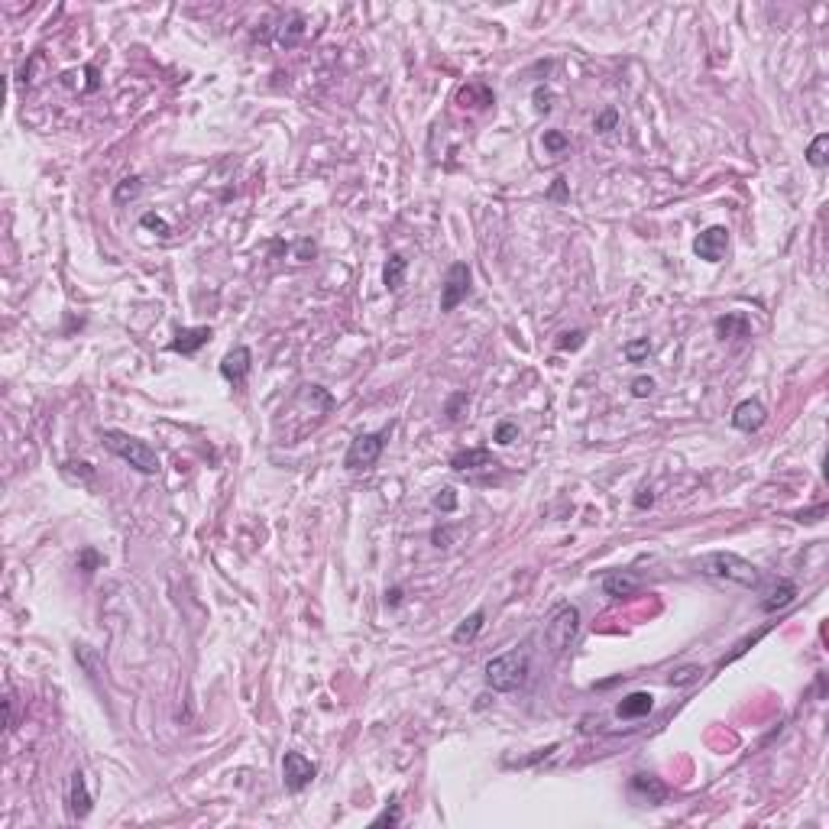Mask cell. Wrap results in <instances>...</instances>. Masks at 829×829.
<instances>
[{
  "mask_svg": "<svg viewBox=\"0 0 829 829\" xmlns=\"http://www.w3.org/2000/svg\"><path fill=\"white\" fill-rule=\"evenodd\" d=\"M693 567L700 570L709 580H719V584H732V586H745V590H755L761 586V570L752 561H745L742 554L736 551H709L700 554Z\"/></svg>",
  "mask_w": 829,
  "mask_h": 829,
  "instance_id": "obj_1",
  "label": "cell"
},
{
  "mask_svg": "<svg viewBox=\"0 0 829 829\" xmlns=\"http://www.w3.org/2000/svg\"><path fill=\"white\" fill-rule=\"evenodd\" d=\"M531 674V658L528 651H506V654H496V658L486 661L483 677H486V687L496 693H512V690H522L525 680Z\"/></svg>",
  "mask_w": 829,
  "mask_h": 829,
  "instance_id": "obj_2",
  "label": "cell"
},
{
  "mask_svg": "<svg viewBox=\"0 0 829 829\" xmlns=\"http://www.w3.org/2000/svg\"><path fill=\"white\" fill-rule=\"evenodd\" d=\"M100 441H104V447H108L110 453H117L120 460H127L133 470H139V473L156 476L162 470L159 453H156L153 447L146 444V441L133 438V434H127V431L108 428V431H100Z\"/></svg>",
  "mask_w": 829,
  "mask_h": 829,
  "instance_id": "obj_3",
  "label": "cell"
},
{
  "mask_svg": "<svg viewBox=\"0 0 829 829\" xmlns=\"http://www.w3.org/2000/svg\"><path fill=\"white\" fill-rule=\"evenodd\" d=\"M576 632H580V609L576 606H557L545 622V642L554 654H564L570 645L576 642Z\"/></svg>",
  "mask_w": 829,
  "mask_h": 829,
  "instance_id": "obj_4",
  "label": "cell"
},
{
  "mask_svg": "<svg viewBox=\"0 0 829 829\" xmlns=\"http://www.w3.org/2000/svg\"><path fill=\"white\" fill-rule=\"evenodd\" d=\"M385 434L389 431H369V434H356L347 447V457H344V467L347 470H369L373 463L383 457V447H385Z\"/></svg>",
  "mask_w": 829,
  "mask_h": 829,
  "instance_id": "obj_5",
  "label": "cell"
},
{
  "mask_svg": "<svg viewBox=\"0 0 829 829\" xmlns=\"http://www.w3.org/2000/svg\"><path fill=\"white\" fill-rule=\"evenodd\" d=\"M318 777V765L308 755L301 752H285L282 758V781H285V791L301 794L308 784Z\"/></svg>",
  "mask_w": 829,
  "mask_h": 829,
  "instance_id": "obj_6",
  "label": "cell"
},
{
  "mask_svg": "<svg viewBox=\"0 0 829 829\" xmlns=\"http://www.w3.org/2000/svg\"><path fill=\"white\" fill-rule=\"evenodd\" d=\"M470 282H473V272H470L467 262H453L447 269L444 285H441V311H453L463 298L470 295Z\"/></svg>",
  "mask_w": 829,
  "mask_h": 829,
  "instance_id": "obj_7",
  "label": "cell"
},
{
  "mask_svg": "<svg viewBox=\"0 0 829 829\" xmlns=\"http://www.w3.org/2000/svg\"><path fill=\"white\" fill-rule=\"evenodd\" d=\"M693 253H697L703 262H719L722 256L729 253V231H726L722 224L707 227V231L693 240Z\"/></svg>",
  "mask_w": 829,
  "mask_h": 829,
  "instance_id": "obj_8",
  "label": "cell"
},
{
  "mask_svg": "<svg viewBox=\"0 0 829 829\" xmlns=\"http://www.w3.org/2000/svg\"><path fill=\"white\" fill-rule=\"evenodd\" d=\"M765 422H768V408L761 405L758 399H745V402H738V405L732 408V428L736 431L752 434V431H758Z\"/></svg>",
  "mask_w": 829,
  "mask_h": 829,
  "instance_id": "obj_9",
  "label": "cell"
},
{
  "mask_svg": "<svg viewBox=\"0 0 829 829\" xmlns=\"http://www.w3.org/2000/svg\"><path fill=\"white\" fill-rule=\"evenodd\" d=\"M250 366H253V354H250V347H233V350H227L224 360H221V376L227 379V383H233V385H243Z\"/></svg>",
  "mask_w": 829,
  "mask_h": 829,
  "instance_id": "obj_10",
  "label": "cell"
},
{
  "mask_svg": "<svg viewBox=\"0 0 829 829\" xmlns=\"http://www.w3.org/2000/svg\"><path fill=\"white\" fill-rule=\"evenodd\" d=\"M211 337H214L211 327H182V330H175V340L169 344V350L172 354H182V356H195Z\"/></svg>",
  "mask_w": 829,
  "mask_h": 829,
  "instance_id": "obj_11",
  "label": "cell"
},
{
  "mask_svg": "<svg viewBox=\"0 0 829 829\" xmlns=\"http://www.w3.org/2000/svg\"><path fill=\"white\" fill-rule=\"evenodd\" d=\"M499 467L496 457H492L486 447H470V451H457L451 457V470L453 473H470V470H492Z\"/></svg>",
  "mask_w": 829,
  "mask_h": 829,
  "instance_id": "obj_12",
  "label": "cell"
},
{
  "mask_svg": "<svg viewBox=\"0 0 829 829\" xmlns=\"http://www.w3.org/2000/svg\"><path fill=\"white\" fill-rule=\"evenodd\" d=\"M629 791L632 794H642V797H645L651 806H658V804H664V800H668V784L658 781L654 775H642V771H638V775H632Z\"/></svg>",
  "mask_w": 829,
  "mask_h": 829,
  "instance_id": "obj_13",
  "label": "cell"
},
{
  "mask_svg": "<svg viewBox=\"0 0 829 829\" xmlns=\"http://www.w3.org/2000/svg\"><path fill=\"white\" fill-rule=\"evenodd\" d=\"M69 804H71V816L75 820H85L88 813H91V794H88V781H85V771H75L71 775V784H69Z\"/></svg>",
  "mask_w": 829,
  "mask_h": 829,
  "instance_id": "obj_14",
  "label": "cell"
},
{
  "mask_svg": "<svg viewBox=\"0 0 829 829\" xmlns=\"http://www.w3.org/2000/svg\"><path fill=\"white\" fill-rule=\"evenodd\" d=\"M654 709V697L648 690H635L629 693V697H622V703L615 707V716L619 719H642V716H648Z\"/></svg>",
  "mask_w": 829,
  "mask_h": 829,
  "instance_id": "obj_15",
  "label": "cell"
},
{
  "mask_svg": "<svg viewBox=\"0 0 829 829\" xmlns=\"http://www.w3.org/2000/svg\"><path fill=\"white\" fill-rule=\"evenodd\" d=\"M794 599H797V584H794V580H781V584L768 593V599H761V613H777V609L791 606Z\"/></svg>",
  "mask_w": 829,
  "mask_h": 829,
  "instance_id": "obj_16",
  "label": "cell"
},
{
  "mask_svg": "<svg viewBox=\"0 0 829 829\" xmlns=\"http://www.w3.org/2000/svg\"><path fill=\"white\" fill-rule=\"evenodd\" d=\"M603 593L613 599H629L638 593V580L632 574H609L606 580H603Z\"/></svg>",
  "mask_w": 829,
  "mask_h": 829,
  "instance_id": "obj_17",
  "label": "cell"
},
{
  "mask_svg": "<svg viewBox=\"0 0 829 829\" xmlns=\"http://www.w3.org/2000/svg\"><path fill=\"white\" fill-rule=\"evenodd\" d=\"M405 272H408V260L402 253H392L389 260H385V269H383V285L389 292H399L402 285H405Z\"/></svg>",
  "mask_w": 829,
  "mask_h": 829,
  "instance_id": "obj_18",
  "label": "cell"
},
{
  "mask_svg": "<svg viewBox=\"0 0 829 829\" xmlns=\"http://www.w3.org/2000/svg\"><path fill=\"white\" fill-rule=\"evenodd\" d=\"M716 334L722 340H732V337H748L752 334V324L745 315H722L716 318Z\"/></svg>",
  "mask_w": 829,
  "mask_h": 829,
  "instance_id": "obj_19",
  "label": "cell"
},
{
  "mask_svg": "<svg viewBox=\"0 0 829 829\" xmlns=\"http://www.w3.org/2000/svg\"><path fill=\"white\" fill-rule=\"evenodd\" d=\"M483 625H486V613L483 609H476V613H470L467 619L453 629V642H457V645H470V642L483 632Z\"/></svg>",
  "mask_w": 829,
  "mask_h": 829,
  "instance_id": "obj_20",
  "label": "cell"
},
{
  "mask_svg": "<svg viewBox=\"0 0 829 829\" xmlns=\"http://www.w3.org/2000/svg\"><path fill=\"white\" fill-rule=\"evenodd\" d=\"M139 192H143V178H139V175H127V178H120V182H117L114 201H117V204H127V201L139 198Z\"/></svg>",
  "mask_w": 829,
  "mask_h": 829,
  "instance_id": "obj_21",
  "label": "cell"
},
{
  "mask_svg": "<svg viewBox=\"0 0 829 829\" xmlns=\"http://www.w3.org/2000/svg\"><path fill=\"white\" fill-rule=\"evenodd\" d=\"M301 36H305V16L292 13L289 16V26L282 23V30H279V46H295Z\"/></svg>",
  "mask_w": 829,
  "mask_h": 829,
  "instance_id": "obj_22",
  "label": "cell"
},
{
  "mask_svg": "<svg viewBox=\"0 0 829 829\" xmlns=\"http://www.w3.org/2000/svg\"><path fill=\"white\" fill-rule=\"evenodd\" d=\"M460 100H463V108H489L496 98L489 94V88L470 85V88H463V91H460Z\"/></svg>",
  "mask_w": 829,
  "mask_h": 829,
  "instance_id": "obj_23",
  "label": "cell"
},
{
  "mask_svg": "<svg viewBox=\"0 0 829 829\" xmlns=\"http://www.w3.org/2000/svg\"><path fill=\"white\" fill-rule=\"evenodd\" d=\"M826 149H829V133H820V137L806 146V162L813 166V169H823L829 162V156H826Z\"/></svg>",
  "mask_w": 829,
  "mask_h": 829,
  "instance_id": "obj_24",
  "label": "cell"
},
{
  "mask_svg": "<svg viewBox=\"0 0 829 829\" xmlns=\"http://www.w3.org/2000/svg\"><path fill=\"white\" fill-rule=\"evenodd\" d=\"M622 354H625V360H629V363H642L645 356H651V340H648V337L629 340V344L622 347Z\"/></svg>",
  "mask_w": 829,
  "mask_h": 829,
  "instance_id": "obj_25",
  "label": "cell"
},
{
  "mask_svg": "<svg viewBox=\"0 0 829 829\" xmlns=\"http://www.w3.org/2000/svg\"><path fill=\"white\" fill-rule=\"evenodd\" d=\"M545 153H551V156H561V153H567L570 149V139L564 137L561 130H545Z\"/></svg>",
  "mask_w": 829,
  "mask_h": 829,
  "instance_id": "obj_26",
  "label": "cell"
},
{
  "mask_svg": "<svg viewBox=\"0 0 829 829\" xmlns=\"http://www.w3.org/2000/svg\"><path fill=\"white\" fill-rule=\"evenodd\" d=\"M139 227H146V231H156L159 237H172V224L166 221V217L153 214V211H146V214L139 217Z\"/></svg>",
  "mask_w": 829,
  "mask_h": 829,
  "instance_id": "obj_27",
  "label": "cell"
},
{
  "mask_svg": "<svg viewBox=\"0 0 829 829\" xmlns=\"http://www.w3.org/2000/svg\"><path fill=\"white\" fill-rule=\"evenodd\" d=\"M492 441H496V444H502V447L512 444V441H518V424H515V422H499V424H496V431H492Z\"/></svg>",
  "mask_w": 829,
  "mask_h": 829,
  "instance_id": "obj_28",
  "label": "cell"
},
{
  "mask_svg": "<svg viewBox=\"0 0 829 829\" xmlns=\"http://www.w3.org/2000/svg\"><path fill=\"white\" fill-rule=\"evenodd\" d=\"M399 823H402V810H399V804L392 800V804L385 806L383 813H379L376 820H373V829H383V826H399Z\"/></svg>",
  "mask_w": 829,
  "mask_h": 829,
  "instance_id": "obj_29",
  "label": "cell"
},
{
  "mask_svg": "<svg viewBox=\"0 0 829 829\" xmlns=\"http://www.w3.org/2000/svg\"><path fill=\"white\" fill-rule=\"evenodd\" d=\"M100 564H104V557H100L94 547H85V551L78 554V570H81V574H94Z\"/></svg>",
  "mask_w": 829,
  "mask_h": 829,
  "instance_id": "obj_30",
  "label": "cell"
},
{
  "mask_svg": "<svg viewBox=\"0 0 829 829\" xmlns=\"http://www.w3.org/2000/svg\"><path fill=\"white\" fill-rule=\"evenodd\" d=\"M700 674H703V668H697V664H687V668H677L674 674H671V683H674V687H687V683L700 680Z\"/></svg>",
  "mask_w": 829,
  "mask_h": 829,
  "instance_id": "obj_31",
  "label": "cell"
},
{
  "mask_svg": "<svg viewBox=\"0 0 829 829\" xmlns=\"http://www.w3.org/2000/svg\"><path fill=\"white\" fill-rule=\"evenodd\" d=\"M434 509H438V512H453V509H457V489H453V486H444V489L434 496Z\"/></svg>",
  "mask_w": 829,
  "mask_h": 829,
  "instance_id": "obj_32",
  "label": "cell"
},
{
  "mask_svg": "<svg viewBox=\"0 0 829 829\" xmlns=\"http://www.w3.org/2000/svg\"><path fill=\"white\" fill-rule=\"evenodd\" d=\"M584 340H586L584 330H567V334H561V337H557V344H554V347H557V350H580V347H584Z\"/></svg>",
  "mask_w": 829,
  "mask_h": 829,
  "instance_id": "obj_33",
  "label": "cell"
},
{
  "mask_svg": "<svg viewBox=\"0 0 829 829\" xmlns=\"http://www.w3.org/2000/svg\"><path fill=\"white\" fill-rule=\"evenodd\" d=\"M467 405H470V395H467V392H457V395H451V399H447L444 414L451 418V422H457V418H460V408H467Z\"/></svg>",
  "mask_w": 829,
  "mask_h": 829,
  "instance_id": "obj_34",
  "label": "cell"
},
{
  "mask_svg": "<svg viewBox=\"0 0 829 829\" xmlns=\"http://www.w3.org/2000/svg\"><path fill=\"white\" fill-rule=\"evenodd\" d=\"M615 123H619V110H603V114L593 120V127H596V133H609V130H615Z\"/></svg>",
  "mask_w": 829,
  "mask_h": 829,
  "instance_id": "obj_35",
  "label": "cell"
},
{
  "mask_svg": "<svg viewBox=\"0 0 829 829\" xmlns=\"http://www.w3.org/2000/svg\"><path fill=\"white\" fill-rule=\"evenodd\" d=\"M531 100H535V110H541V114H547V110L554 108V91H551V88H535V94H531Z\"/></svg>",
  "mask_w": 829,
  "mask_h": 829,
  "instance_id": "obj_36",
  "label": "cell"
},
{
  "mask_svg": "<svg viewBox=\"0 0 829 829\" xmlns=\"http://www.w3.org/2000/svg\"><path fill=\"white\" fill-rule=\"evenodd\" d=\"M654 392V379L651 376H638V379H632V395L635 399H648Z\"/></svg>",
  "mask_w": 829,
  "mask_h": 829,
  "instance_id": "obj_37",
  "label": "cell"
},
{
  "mask_svg": "<svg viewBox=\"0 0 829 829\" xmlns=\"http://www.w3.org/2000/svg\"><path fill=\"white\" fill-rule=\"evenodd\" d=\"M826 512H829V506H826V502H820V506H816V509H806V512H797V515H794V518H797V522H804V525H813V522H820V518H823V515H826Z\"/></svg>",
  "mask_w": 829,
  "mask_h": 829,
  "instance_id": "obj_38",
  "label": "cell"
},
{
  "mask_svg": "<svg viewBox=\"0 0 829 829\" xmlns=\"http://www.w3.org/2000/svg\"><path fill=\"white\" fill-rule=\"evenodd\" d=\"M315 253H318V246L311 243V240H298V246H295V260L308 262V260H315Z\"/></svg>",
  "mask_w": 829,
  "mask_h": 829,
  "instance_id": "obj_39",
  "label": "cell"
},
{
  "mask_svg": "<svg viewBox=\"0 0 829 829\" xmlns=\"http://www.w3.org/2000/svg\"><path fill=\"white\" fill-rule=\"evenodd\" d=\"M451 538H453L451 528H434V531H431V541H434V547H451Z\"/></svg>",
  "mask_w": 829,
  "mask_h": 829,
  "instance_id": "obj_40",
  "label": "cell"
},
{
  "mask_svg": "<svg viewBox=\"0 0 829 829\" xmlns=\"http://www.w3.org/2000/svg\"><path fill=\"white\" fill-rule=\"evenodd\" d=\"M402 603V586H392V590H385V606H399Z\"/></svg>",
  "mask_w": 829,
  "mask_h": 829,
  "instance_id": "obj_41",
  "label": "cell"
},
{
  "mask_svg": "<svg viewBox=\"0 0 829 829\" xmlns=\"http://www.w3.org/2000/svg\"><path fill=\"white\" fill-rule=\"evenodd\" d=\"M564 192H567V178H554V188L547 195L551 198H564Z\"/></svg>",
  "mask_w": 829,
  "mask_h": 829,
  "instance_id": "obj_42",
  "label": "cell"
},
{
  "mask_svg": "<svg viewBox=\"0 0 829 829\" xmlns=\"http://www.w3.org/2000/svg\"><path fill=\"white\" fill-rule=\"evenodd\" d=\"M651 502H654V496H651V492H648V489H642V496H635V506H638V509L651 506Z\"/></svg>",
  "mask_w": 829,
  "mask_h": 829,
  "instance_id": "obj_43",
  "label": "cell"
}]
</instances>
